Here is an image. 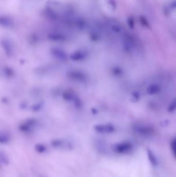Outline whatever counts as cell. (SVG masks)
<instances>
[{
  "label": "cell",
  "instance_id": "obj_11",
  "mask_svg": "<svg viewBox=\"0 0 176 177\" xmlns=\"http://www.w3.org/2000/svg\"><path fill=\"white\" fill-rule=\"evenodd\" d=\"M9 137L7 136V135H2L0 137V142L1 144H6L9 141Z\"/></svg>",
  "mask_w": 176,
  "mask_h": 177
},
{
  "label": "cell",
  "instance_id": "obj_7",
  "mask_svg": "<svg viewBox=\"0 0 176 177\" xmlns=\"http://www.w3.org/2000/svg\"><path fill=\"white\" fill-rule=\"evenodd\" d=\"M0 162L2 165L4 166H7L10 164V160L8 156L6 154L2 151L0 153Z\"/></svg>",
  "mask_w": 176,
  "mask_h": 177
},
{
  "label": "cell",
  "instance_id": "obj_2",
  "mask_svg": "<svg viewBox=\"0 0 176 177\" xmlns=\"http://www.w3.org/2000/svg\"><path fill=\"white\" fill-rule=\"evenodd\" d=\"M133 130L137 134L143 136H151L154 134L155 130L149 126L142 124H137L133 126Z\"/></svg>",
  "mask_w": 176,
  "mask_h": 177
},
{
  "label": "cell",
  "instance_id": "obj_8",
  "mask_svg": "<svg viewBox=\"0 0 176 177\" xmlns=\"http://www.w3.org/2000/svg\"><path fill=\"white\" fill-rule=\"evenodd\" d=\"M35 151L39 154L45 153L47 151V148L43 144H38L35 146Z\"/></svg>",
  "mask_w": 176,
  "mask_h": 177
},
{
  "label": "cell",
  "instance_id": "obj_3",
  "mask_svg": "<svg viewBox=\"0 0 176 177\" xmlns=\"http://www.w3.org/2000/svg\"><path fill=\"white\" fill-rule=\"evenodd\" d=\"M51 145L52 146L55 148H61V149L71 150L73 148L72 144L69 142H64L63 140H52L51 142Z\"/></svg>",
  "mask_w": 176,
  "mask_h": 177
},
{
  "label": "cell",
  "instance_id": "obj_5",
  "mask_svg": "<svg viewBox=\"0 0 176 177\" xmlns=\"http://www.w3.org/2000/svg\"><path fill=\"white\" fill-rule=\"evenodd\" d=\"M95 128L97 132L101 134H111L115 131V128L110 124L97 125Z\"/></svg>",
  "mask_w": 176,
  "mask_h": 177
},
{
  "label": "cell",
  "instance_id": "obj_6",
  "mask_svg": "<svg viewBox=\"0 0 176 177\" xmlns=\"http://www.w3.org/2000/svg\"><path fill=\"white\" fill-rule=\"evenodd\" d=\"M147 153L148 156V158L150 162V164L153 166V167H156L159 165V161L157 160V156L150 149H147Z\"/></svg>",
  "mask_w": 176,
  "mask_h": 177
},
{
  "label": "cell",
  "instance_id": "obj_10",
  "mask_svg": "<svg viewBox=\"0 0 176 177\" xmlns=\"http://www.w3.org/2000/svg\"><path fill=\"white\" fill-rule=\"evenodd\" d=\"M176 110V98L170 103L167 108V112L169 113L173 112Z\"/></svg>",
  "mask_w": 176,
  "mask_h": 177
},
{
  "label": "cell",
  "instance_id": "obj_9",
  "mask_svg": "<svg viewBox=\"0 0 176 177\" xmlns=\"http://www.w3.org/2000/svg\"><path fill=\"white\" fill-rule=\"evenodd\" d=\"M170 149L174 158L176 160V137L173 139L170 142Z\"/></svg>",
  "mask_w": 176,
  "mask_h": 177
},
{
  "label": "cell",
  "instance_id": "obj_4",
  "mask_svg": "<svg viewBox=\"0 0 176 177\" xmlns=\"http://www.w3.org/2000/svg\"><path fill=\"white\" fill-rule=\"evenodd\" d=\"M162 91V86L158 83H151L146 88V92L150 95H157Z\"/></svg>",
  "mask_w": 176,
  "mask_h": 177
},
{
  "label": "cell",
  "instance_id": "obj_1",
  "mask_svg": "<svg viewBox=\"0 0 176 177\" xmlns=\"http://www.w3.org/2000/svg\"><path fill=\"white\" fill-rule=\"evenodd\" d=\"M111 149L116 153L127 154L131 153L134 149L133 145L129 142H121L112 146Z\"/></svg>",
  "mask_w": 176,
  "mask_h": 177
}]
</instances>
